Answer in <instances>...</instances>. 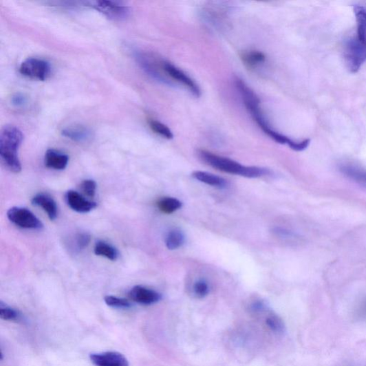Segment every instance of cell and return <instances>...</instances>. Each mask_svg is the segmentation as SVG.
I'll return each mask as SVG.
<instances>
[{"label": "cell", "mask_w": 366, "mask_h": 366, "mask_svg": "<svg viewBox=\"0 0 366 366\" xmlns=\"http://www.w3.org/2000/svg\"><path fill=\"white\" fill-rule=\"evenodd\" d=\"M94 252L96 255L105 257L108 260L115 261L118 259V251L113 246L104 241L96 243Z\"/></svg>", "instance_id": "ffe728a7"}, {"label": "cell", "mask_w": 366, "mask_h": 366, "mask_svg": "<svg viewBox=\"0 0 366 366\" xmlns=\"http://www.w3.org/2000/svg\"><path fill=\"white\" fill-rule=\"evenodd\" d=\"M81 190L85 195L93 198L95 197L97 189L96 182L94 180H85L81 183Z\"/></svg>", "instance_id": "4316f807"}, {"label": "cell", "mask_w": 366, "mask_h": 366, "mask_svg": "<svg viewBox=\"0 0 366 366\" xmlns=\"http://www.w3.org/2000/svg\"><path fill=\"white\" fill-rule=\"evenodd\" d=\"M33 205L39 206L47 213L51 221H54L58 215V208L56 201L48 195L40 193L33 197Z\"/></svg>", "instance_id": "7c38bea8"}, {"label": "cell", "mask_w": 366, "mask_h": 366, "mask_svg": "<svg viewBox=\"0 0 366 366\" xmlns=\"http://www.w3.org/2000/svg\"><path fill=\"white\" fill-rule=\"evenodd\" d=\"M61 133L66 138L77 142H87L93 136L89 128L83 125L67 127L62 131Z\"/></svg>", "instance_id": "5bb4252c"}, {"label": "cell", "mask_w": 366, "mask_h": 366, "mask_svg": "<svg viewBox=\"0 0 366 366\" xmlns=\"http://www.w3.org/2000/svg\"><path fill=\"white\" fill-rule=\"evenodd\" d=\"M197 155L211 167L226 173L248 178H258L270 173L268 169L256 166H245L233 160L219 156L204 150L198 151Z\"/></svg>", "instance_id": "3957f363"}, {"label": "cell", "mask_w": 366, "mask_h": 366, "mask_svg": "<svg viewBox=\"0 0 366 366\" xmlns=\"http://www.w3.org/2000/svg\"><path fill=\"white\" fill-rule=\"evenodd\" d=\"M192 175L197 180L213 187L223 189L228 186V182L226 179L207 172L195 171Z\"/></svg>", "instance_id": "9a60e30c"}, {"label": "cell", "mask_w": 366, "mask_h": 366, "mask_svg": "<svg viewBox=\"0 0 366 366\" xmlns=\"http://www.w3.org/2000/svg\"><path fill=\"white\" fill-rule=\"evenodd\" d=\"M105 303L108 306L116 308H129L131 303L127 299L118 298L114 296H107L104 299Z\"/></svg>", "instance_id": "d4e9b609"}, {"label": "cell", "mask_w": 366, "mask_h": 366, "mask_svg": "<svg viewBox=\"0 0 366 366\" xmlns=\"http://www.w3.org/2000/svg\"><path fill=\"white\" fill-rule=\"evenodd\" d=\"M91 240L90 235L87 233H78L76 237V246L78 250H83L87 247Z\"/></svg>", "instance_id": "f1b7e54d"}, {"label": "cell", "mask_w": 366, "mask_h": 366, "mask_svg": "<svg viewBox=\"0 0 366 366\" xmlns=\"http://www.w3.org/2000/svg\"><path fill=\"white\" fill-rule=\"evenodd\" d=\"M344 57L347 68L357 72L366 61V44L358 38L350 39L345 45Z\"/></svg>", "instance_id": "277c9868"}, {"label": "cell", "mask_w": 366, "mask_h": 366, "mask_svg": "<svg viewBox=\"0 0 366 366\" xmlns=\"http://www.w3.org/2000/svg\"><path fill=\"white\" fill-rule=\"evenodd\" d=\"M186 237L184 233L178 228L171 230L166 237V245L171 250H176L185 244Z\"/></svg>", "instance_id": "d6986e66"}, {"label": "cell", "mask_w": 366, "mask_h": 366, "mask_svg": "<svg viewBox=\"0 0 366 366\" xmlns=\"http://www.w3.org/2000/svg\"><path fill=\"white\" fill-rule=\"evenodd\" d=\"M272 231L278 237L288 241L297 240L298 239V236L294 233L283 228L277 227L273 228Z\"/></svg>", "instance_id": "83f0119b"}, {"label": "cell", "mask_w": 366, "mask_h": 366, "mask_svg": "<svg viewBox=\"0 0 366 366\" xmlns=\"http://www.w3.org/2000/svg\"><path fill=\"white\" fill-rule=\"evenodd\" d=\"M266 323L272 331L276 333H283L285 325L283 320L277 315H270L266 319Z\"/></svg>", "instance_id": "cb8c5ba5"}, {"label": "cell", "mask_w": 366, "mask_h": 366, "mask_svg": "<svg viewBox=\"0 0 366 366\" xmlns=\"http://www.w3.org/2000/svg\"><path fill=\"white\" fill-rule=\"evenodd\" d=\"M20 72L30 79L45 81L51 74V67L48 62L39 58H28L21 65Z\"/></svg>", "instance_id": "8992f818"}, {"label": "cell", "mask_w": 366, "mask_h": 366, "mask_svg": "<svg viewBox=\"0 0 366 366\" xmlns=\"http://www.w3.org/2000/svg\"><path fill=\"white\" fill-rule=\"evenodd\" d=\"M7 216L10 222L21 228L41 230L43 228L41 219L25 208L12 207L8 211Z\"/></svg>", "instance_id": "5b68a950"}, {"label": "cell", "mask_w": 366, "mask_h": 366, "mask_svg": "<svg viewBox=\"0 0 366 366\" xmlns=\"http://www.w3.org/2000/svg\"><path fill=\"white\" fill-rule=\"evenodd\" d=\"M241 58L243 63L249 68H253L263 64L266 61V56L262 52L250 50L243 52Z\"/></svg>", "instance_id": "ac0fdd59"}, {"label": "cell", "mask_w": 366, "mask_h": 366, "mask_svg": "<svg viewBox=\"0 0 366 366\" xmlns=\"http://www.w3.org/2000/svg\"><path fill=\"white\" fill-rule=\"evenodd\" d=\"M358 25V36L360 41L366 44V6H356L354 8Z\"/></svg>", "instance_id": "e0dca14e"}, {"label": "cell", "mask_w": 366, "mask_h": 366, "mask_svg": "<svg viewBox=\"0 0 366 366\" xmlns=\"http://www.w3.org/2000/svg\"><path fill=\"white\" fill-rule=\"evenodd\" d=\"M27 101V98L23 94H15L11 99L12 105L17 107L24 106Z\"/></svg>", "instance_id": "f546056e"}, {"label": "cell", "mask_w": 366, "mask_h": 366, "mask_svg": "<svg viewBox=\"0 0 366 366\" xmlns=\"http://www.w3.org/2000/svg\"><path fill=\"white\" fill-rule=\"evenodd\" d=\"M66 201L69 207L80 213H89L97 207V204L84 197L75 191H69L66 193Z\"/></svg>", "instance_id": "30bf717a"}, {"label": "cell", "mask_w": 366, "mask_h": 366, "mask_svg": "<svg viewBox=\"0 0 366 366\" xmlns=\"http://www.w3.org/2000/svg\"><path fill=\"white\" fill-rule=\"evenodd\" d=\"M158 209L164 214H172L182 206L181 201L175 197H166L157 203Z\"/></svg>", "instance_id": "44dd1931"}, {"label": "cell", "mask_w": 366, "mask_h": 366, "mask_svg": "<svg viewBox=\"0 0 366 366\" xmlns=\"http://www.w3.org/2000/svg\"><path fill=\"white\" fill-rule=\"evenodd\" d=\"M89 358L96 366H129L127 359L118 352L94 354Z\"/></svg>", "instance_id": "8fae6325"}, {"label": "cell", "mask_w": 366, "mask_h": 366, "mask_svg": "<svg viewBox=\"0 0 366 366\" xmlns=\"http://www.w3.org/2000/svg\"><path fill=\"white\" fill-rule=\"evenodd\" d=\"M129 297L134 302L146 305L158 303L162 299L157 291L142 286L133 287L129 292Z\"/></svg>", "instance_id": "9c48e42d"}, {"label": "cell", "mask_w": 366, "mask_h": 366, "mask_svg": "<svg viewBox=\"0 0 366 366\" xmlns=\"http://www.w3.org/2000/svg\"><path fill=\"white\" fill-rule=\"evenodd\" d=\"M68 162V155L58 151L49 149L45 153V164L48 169L63 171L67 168Z\"/></svg>", "instance_id": "4fadbf2b"}, {"label": "cell", "mask_w": 366, "mask_h": 366, "mask_svg": "<svg viewBox=\"0 0 366 366\" xmlns=\"http://www.w3.org/2000/svg\"><path fill=\"white\" fill-rule=\"evenodd\" d=\"M23 134L19 128L8 125L0 133V158L4 166L14 173L22 171L18 151L23 141Z\"/></svg>", "instance_id": "7a4b0ae2"}, {"label": "cell", "mask_w": 366, "mask_h": 366, "mask_svg": "<svg viewBox=\"0 0 366 366\" xmlns=\"http://www.w3.org/2000/svg\"><path fill=\"white\" fill-rule=\"evenodd\" d=\"M195 295L200 299L205 298L210 291L208 283L204 280H199L193 286Z\"/></svg>", "instance_id": "484cf974"}, {"label": "cell", "mask_w": 366, "mask_h": 366, "mask_svg": "<svg viewBox=\"0 0 366 366\" xmlns=\"http://www.w3.org/2000/svg\"><path fill=\"white\" fill-rule=\"evenodd\" d=\"M235 87L241 97L247 111L250 113L253 120L261 128V130L274 142L282 144H288L295 151H305L310 144L308 139L301 142H296L287 136L279 133L272 129L267 120H266L260 106L261 101L255 92L241 79H235Z\"/></svg>", "instance_id": "6da1fadb"}, {"label": "cell", "mask_w": 366, "mask_h": 366, "mask_svg": "<svg viewBox=\"0 0 366 366\" xmlns=\"http://www.w3.org/2000/svg\"><path fill=\"white\" fill-rule=\"evenodd\" d=\"M0 318L5 321H18L21 319V314L17 310L1 302L0 303Z\"/></svg>", "instance_id": "603a6c76"}, {"label": "cell", "mask_w": 366, "mask_h": 366, "mask_svg": "<svg viewBox=\"0 0 366 366\" xmlns=\"http://www.w3.org/2000/svg\"><path fill=\"white\" fill-rule=\"evenodd\" d=\"M340 171L346 177L366 186V171L352 164H343L339 168Z\"/></svg>", "instance_id": "2e32d148"}, {"label": "cell", "mask_w": 366, "mask_h": 366, "mask_svg": "<svg viewBox=\"0 0 366 366\" xmlns=\"http://www.w3.org/2000/svg\"><path fill=\"white\" fill-rule=\"evenodd\" d=\"M161 68L164 74L167 75L174 81L187 87L195 97L199 98L201 96L199 86L185 72L166 61H161Z\"/></svg>", "instance_id": "52a82bcc"}, {"label": "cell", "mask_w": 366, "mask_h": 366, "mask_svg": "<svg viewBox=\"0 0 366 366\" xmlns=\"http://www.w3.org/2000/svg\"><path fill=\"white\" fill-rule=\"evenodd\" d=\"M90 6L99 11L109 19L114 21L125 20L130 15V8L122 3L114 1H97L90 3Z\"/></svg>", "instance_id": "ba28073f"}, {"label": "cell", "mask_w": 366, "mask_h": 366, "mask_svg": "<svg viewBox=\"0 0 366 366\" xmlns=\"http://www.w3.org/2000/svg\"><path fill=\"white\" fill-rule=\"evenodd\" d=\"M149 125L151 129L158 136L168 140H171L174 138V135L170 128L161 122L150 119L149 120Z\"/></svg>", "instance_id": "7402d4cb"}]
</instances>
